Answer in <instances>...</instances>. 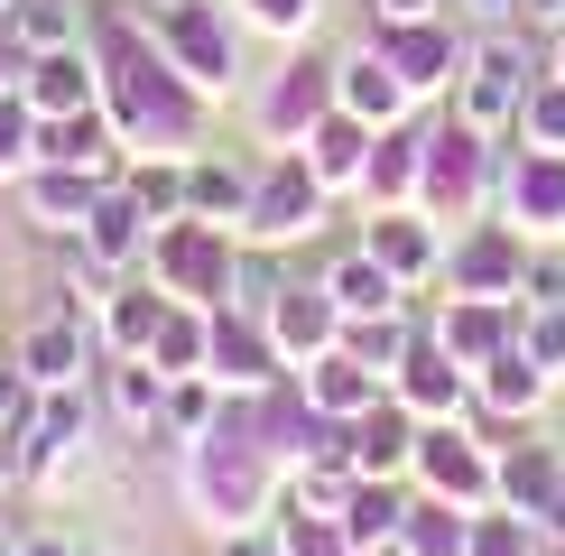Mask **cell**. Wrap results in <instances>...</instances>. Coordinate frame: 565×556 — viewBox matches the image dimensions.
Listing matches in <instances>:
<instances>
[{"label": "cell", "instance_id": "obj_37", "mask_svg": "<svg viewBox=\"0 0 565 556\" xmlns=\"http://www.w3.org/2000/svg\"><path fill=\"white\" fill-rule=\"evenodd\" d=\"M204 353H214V307H168V324H158L149 362L168 371V381H185V371H204Z\"/></svg>", "mask_w": 565, "mask_h": 556}, {"label": "cell", "instance_id": "obj_13", "mask_svg": "<svg viewBox=\"0 0 565 556\" xmlns=\"http://www.w3.org/2000/svg\"><path fill=\"white\" fill-rule=\"evenodd\" d=\"M362 250L398 278V288H427V278H445V223L417 214V204H381V214H362Z\"/></svg>", "mask_w": 565, "mask_h": 556}, {"label": "cell", "instance_id": "obj_25", "mask_svg": "<svg viewBox=\"0 0 565 556\" xmlns=\"http://www.w3.org/2000/svg\"><path fill=\"white\" fill-rule=\"evenodd\" d=\"M556 492H565V455L547 446V436H510L501 446V510H520V520L547 528Z\"/></svg>", "mask_w": 565, "mask_h": 556}, {"label": "cell", "instance_id": "obj_14", "mask_svg": "<svg viewBox=\"0 0 565 556\" xmlns=\"http://www.w3.org/2000/svg\"><path fill=\"white\" fill-rule=\"evenodd\" d=\"M371 46L398 65V84H408V93H455V75H463L455 19H381V29H371Z\"/></svg>", "mask_w": 565, "mask_h": 556}, {"label": "cell", "instance_id": "obj_29", "mask_svg": "<svg viewBox=\"0 0 565 556\" xmlns=\"http://www.w3.org/2000/svg\"><path fill=\"white\" fill-rule=\"evenodd\" d=\"M371 139H381V130H371V121H352V111L334 103V111H324L316 130H306V168H316L324 185H334V195H362V168H371Z\"/></svg>", "mask_w": 565, "mask_h": 556}, {"label": "cell", "instance_id": "obj_12", "mask_svg": "<svg viewBox=\"0 0 565 556\" xmlns=\"http://www.w3.org/2000/svg\"><path fill=\"white\" fill-rule=\"evenodd\" d=\"M334 103H343V75H334V65H324V56H288V65L260 84V130L278 139V149H306V130H316Z\"/></svg>", "mask_w": 565, "mask_h": 556}, {"label": "cell", "instance_id": "obj_40", "mask_svg": "<svg viewBox=\"0 0 565 556\" xmlns=\"http://www.w3.org/2000/svg\"><path fill=\"white\" fill-rule=\"evenodd\" d=\"M29 168H38V103L10 84L0 93V185H19Z\"/></svg>", "mask_w": 565, "mask_h": 556}, {"label": "cell", "instance_id": "obj_9", "mask_svg": "<svg viewBox=\"0 0 565 556\" xmlns=\"http://www.w3.org/2000/svg\"><path fill=\"white\" fill-rule=\"evenodd\" d=\"M529 250L537 242L510 214H473V223H455V242H445V288L455 297H520Z\"/></svg>", "mask_w": 565, "mask_h": 556}, {"label": "cell", "instance_id": "obj_51", "mask_svg": "<svg viewBox=\"0 0 565 556\" xmlns=\"http://www.w3.org/2000/svg\"><path fill=\"white\" fill-rule=\"evenodd\" d=\"M19 482H29V455H19V436L0 427V492H19Z\"/></svg>", "mask_w": 565, "mask_h": 556}, {"label": "cell", "instance_id": "obj_55", "mask_svg": "<svg viewBox=\"0 0 565 556\" xmlns=\"http://www.w3.org/2000/svg\"><path fill=\"white\" fill-rule=\"evenodd\" d=\"M547 547L565 556V492H556V510H547Z\"/></svg>", "mask_w": 565, "mask_h": 556}, {"label": "cell", "instance_id": "obj_7", "mask_svg": "<svg viewBox=\"0 0 565 556\" xmlns=\"http://www.w3.org/2000/svg\"><path fill=\"white\" fill-rule=\"evenodd\" d=\"M408 482L436 501H463V510H501V446H482L473 417H427Z\"/></svg>", "mask_w": 565, "mask_h": 556}, {"label": "cell", "instance_id": "obj_8", "mask_svg": "<svg viewBox=\"0 0 565 556\" xmlns=\"http://www.w3.org/2000/svg\"><path fill=\"white\" fill-rule=\"evenodd\" d=\"M324 204H334V185L306 168V149H278V158H260V177H250L242 242L288 250V242H306V232H324Z\"/></svg>", "mask_w": 565, "mask_h": 556}, {"label": "cell", "instance_id": "obj_45", "mask_svg": "<svg viewBox=\"0 0 565 556\" xmlns=\"http://www.w3.org/2000/svg\"><path fill=\"white\" fill-rule=\"evenodd\" d=\"M316 10H324V0H242V29H260V38H306V29H316Z\"/></svg>", "mask_w": 565, "mask_h": 556}, {"label": "cell", "instance_id": "obj_33", "mask_svg": "<svg viewBox=\"0 0 565 556\" xmlns=\"http://www.w3.org/2000/svg\"><path fill=\"white\" fill-rule=\"evenodd\" d=\"M324 288H334V307H343V324H352V316H390V307H408V288H398V278H390L381 260H371L362 242H352L343 260L324 269Z\"/></svg>", "mask_w": 565, "mask_h": 556}, {"label": "cell", "instance_id": "obj_56", "mask_svg": "<svg viewBox=\"0 0 565 556\" xmlns=\"http://www.w3.org/2000/svg\"><path fill=\"white\" fill-rule=\"evenodd\" d=\"M547 75H565V29H556V56H547Z\"/></svg>", "mask_w": 565, "mask_h": 556}, {"label": "cell", "instance_id": "obj_38", "mask_svg": "<svg viewBox=\"0 0 565 556\" xmlns=\"http://www.w3.org/2000/svg\"><path fill=\"white\" fill-rule=\"evenodd\" d=\"M10 29H19L29 56H46V46H84V38H93V10H84V0H29Z\"/></svg>", "mask_w": 565, "mask_h": 556}, {"label": "cell", "instance_id": "obj_18", "mask_svg": "<svg viewBox=\"0 0 565 556\" xmlns=\"http://www.w3.org/2000/svg\"><path fill=\"white\" fill-rule=\"evenodd\" d=\"M427 334H436L463 371H482L491 353H510V343H520V297H445V316L427 324Z\"/></svg>", "mask_w": 565, "mask_h": 556}, {"label": "cell", "instance_id": "obj_17", "mask_svg": "<svg viewBox=\"0 0 565 556\" xmlns=\"http://www.w3.org/2000/svg\"><path fill=\"white\" fill-rule=\"evenodd\" d=\"M417 427H427V417H417L408 399H390L381 408H362L343 427V455H352V473H371V482H408V463H417Z\"/></svg>", "mask_w": 565, "mask_h": 556}, {"label": "cell", "instance_id": "obj_41", "mask_svg": "<svg viewBox=\"0 0 565 556\" xmlns=\"http://www.w3.org/2000/svg\"><path fill=\"white\" fill-rule=\"evenodd\" d=\"M510 139H520V149H565V75H537V84H529Z\"/></svg>", "mask_w": 565, "mask_h": 556}, {"label": "cell", "instance_id": "obj_6", "mask_svg": "<svg viewBox=\"0 0 565 556\" xmlns=\"http://www.w3.org/2000/svg\"><path fill=\"white\" fill-rule=\"evenodd\" d=\"M482 204H501V149H491L473 121H427V185H417V214L473 223Z\"/></svg>", "mask_w": 565, "mask_h": 556}, {"label": "cell", "instance_id": "obj_59", "mask_svg": "<svg viewBox=\"0 0 565 556\" xmlns=\"http://www.w3.org/2000/svg\"><path fill=\"white\" fill-rule=\"evenodd\" d=\"M19 10H29V0H0V19H19Z\"/></svg>", "mask_w": 565, "mask_h": 556}, {"label": "cell", "instance_id": "obj_44", "mask_svg": "<svg viewBox=\"0 0 565 556\" xmlns=\"http://www.w3.org/2000/svg\"><path fill=\"white\" fill-rule=\"evenodd\" d=\"M520 343L547 381H565V307H520Z\"/></svg>", "mask_w": 565, "mask_h": 556}, {"label": "cell", "instance_id": "obj_20", "mask_svg": "<svg viewBox=\"0 0 565 556\" xmlns=\"http://www.w3.org/2000/svg\"><path fill=\"white\" fill-rule=\"evenodd\" d=\"M168 307H177V297L158 288L149 269L111 278V297H103V307H93V324H103V353H111V362H130V353L149 362V343H158V324H168Z\"/></svg>", "mask_w": 565, "mask_h": 556}, {"label": "cell", "instance_id": "obj_23", "mask_svg": "<svg viewBox=\"0 0 565 556\" xmlns=\"http://www.w3.org/2000/svg\"><path fill=\"white\" fill-rule=\"evenodd\" d=\"M19 93L38 103V121H56V111H93V103H103V65H93V38H84V46H46V56H29Z\"/></svg>", "mask_w": 565, "mask_h": 556}, {"label": "cell", "instance_id": "obj_19", "mask_svg": "<svg viewBox=\"0 0 565 556\" xmlns=\"http://www.w3.org/2000/svg\"><path fill=\"white\" fill-rule=\"evenodd\" d=\"M103 185H111V177H93V168H56V158H38V168L19 177V204H29V223H38V232L75 242V232L93 223V204H103Z\"/></svg>", "mask_w": 565, "mask_h": 556}, {"label": "cell", "instance_id": "obj_60", "mask_svg": "<svg viewBox=\"0 0 565 556\" xmlns=\"http://www.w3.org/2000/svg\"><path fill=\"white\" fill-rule=\"evenodd\" d=\"M139 10H158V0H139Z\"/></svg>", "mask_w": 565, "mask_h": 556}, {"label": "cell", "instance_id": "obj_42", "mask_svg": "<svg viewBox=\"0 0 565 556\" xmlns=\"http://www.w3.org/2000/svg\"><path fill=\"white\" fill-rule=\"evenodd\" d=\"M278 538H288V556H362L343 538V520H324V510H297L288 492H278Z\"/></svg>", "mask_w": 565, "mask_h": 556}, {"label": "cell", "instance_id": "obj_1", "mask_svg": "<svg viewBox=\"0 0 565 556\" xmlns=\"http://www.w3.org/2000/svg\"><path fill=\"white\" fill-rule=\"evenodd\" d=\"M93 65H103V111L121 121L130 139V158H195V139H204V93L168 65V46H158L149 29V10H93Z\"/></svg>", "mask_w": 565, "mask_h": 556}, {"label": "cell", "instance_id": "obj_26", "mask_svg": "<svg viewBox=\"0 0 565 556\" xmlns=\"http://www.w3.org/2000/svg\"><path fill=\"white\" fill-rule=\"evenodd\" d=\"M417 185H427V121H398L371 139V168H362V204L381 214V204H417Z\"/></svg>", "mask_w": 565, "mask_h": 556}, {"label": "cell", "instance_id": "obj_52", "mask_svg": "<svg viewBox=\"0 0 565 556\" xmlns=\"http://www.w3.org/2000/svg\"><path fill=\"white\" fill-rule=\"evenodd\" d=\"M381 19H445V0H371Z\"/></svg>", "mask_w": 565, "mask_h": 556}, {"label": "cell", "instance_id": "obj_22", "mask_svg": "<svg viewBox=\"0 0 565 556\" xmlns=\"http://www.w3.org/2000/svg\"><path fill=\"white\" fill-rule=\"evenodd\" d=\"M269 334H278V353H288V371H306V362H324L343 343V307H334V288H278L269 297Z\"/></svg>", "mask_w": 565, "mask_h": 556}, {"label": "cell", "instance_id": "obj_39", "mask_svg": "<svg viewBox=\"0 0 565 556\" xmlns=\"http://www.w3.org/2000/svg\"><path fill=\"white\" fill-rule=\"evenodd\" d=\"M121 185H130V195L139 204H149V223H177L185 214V158H130V168H121Z\"/></svg>", "mask_w": 565, "mask_h": 556}, {"label": "cell", "instance_id": "obj_35", "mask_svg": "<svg viewBox=\"0 0 565 556\" xmlns=\"http://www.w3.org/2000/svg\"><path fill=\"white\" fill-rule=\"evenodd\" d=\"M103 399H111V417H121V427L158 436V408H168V371L130 353V362H111V371H103Z\"/></svg>", "mask_w": 565, "mask_h": 556}, {"label": "cell", "instance_id": "obj_4", "mask_svg": "<svg viewBox=\"0 0 565 556\" xmlns=\"http://www.w3.org/2000/svg\"><path fill=\"white\" fill-rule=\"evenodd\" d=\"M529 84H537L529 29H473L463 38V75H455V121H473L482 139H501L510 121H520Z\"/></svg>", "mask_w": 565, "mask_h": 556}, {"label": "cell", "instance_id": "obj_54", "mask_svg": "<svg viewBox=\"0 0 565 556\" xmlns=\"http://www.w3.org/2000/svg\"><path fill=\"white\" fill-rule=\"evenodd\" d=\"M19 547H29V556H75V538H65V528H29Z\"/></svg>", "mask_w": 565, "mask_h": 556}, {"label": "cell", "instance_id": "obj_10", "mask_svg": "<svg viewBox=\"0 0 565 556\" xmlns=\"http://www.w3.org/2000/svg\"><path fill=\"white\" fill-rule=\"evenodd\" d=\"M19 455H29V482L38 492H56V482H75L84 473V455H93V389H38V417L19 427Z\"/></svg>", "mask_w": 565, "mask_h": 556}, {"label": "cell", "instance_id": "obj_58", "mask_svg": "<svg viewBox=\"0 0 565 556\" xmlns=\"http://www.w3.org/2000/svg\"><path fill=\"white\" fill-rule=\"evenodd\" d=\"M75 556H111V547H93V538H75Z\"/></svg>", "mask_w": 565, "mask_h": 556}, {"label": "cell", "instance_id": "obj_15", "mask_svg": "<svg viewBox=\"0 0 565 556\" xmlns=\"http://www.w3.org/2000/svg\"><path fill=\"white\" fill-rule=\"evenodd\" d=\"M501 214L529 242H565V149H520L501 158Z\"/></svg>", "mask_w": 565, "mask_h": 556}, {"label": "cell", "instance_id": "obj_53", "mask_svg": "<svg viewBox=\"0 0 565 556\" xmlns=\"http://www.w3.org/2000/svg\"><path fill=\"white\" fill-rule=\"evenodd\" d=\"M520 29H565V0H520Z\"/></svg>", "mask_w": 565, "mask_h": 556}, {"label": "cell", "instance_id": "obj_16", "mask_svg": "<svg viewBox=\"0 0 565 556\" xmlns=\"http://www.w3.org/2000/svg\"><path fill=\"white\" fill-rule=\"evenodd\" d=\"M204 371H214L223 389H269V381H288V353H278L269 316L214 307V353H204Z\"/></svg>", "mask_w": 565, "mask_h": 556}, {"label": "cell", "instance_id": "obj_34", "mask_svg": "<svg viewBox=\"0 0 565 556\" xmlns=\"http://www.w3.org/2000/svg\"><path fill=\"white\" fill-rule=\"evenodd\" d=\"M223 399H232V389L214 381V371H185V381H168V408H158V436H168V446L185 455V446H195V436H214Z\"/></svg>", "mask_w": 565, "mask_h": 556}, {"label": "cell", "instance_id": "obj_5", "mask_svg": "<svg viewBox=\"0 0 565 556\" xmlns=\"http://www.w3.org/2000/svg\"><path fill=\"white\" fill-rule=\"evenodd\" d=\"M149 29H158L168 65L204 93V103H232V84H242V19H232L223 0H158Z\"/></svg>", "mask_w": 565, "mask_h": 556}, {"label": "cell", "instance_id": "obj_30", "mask_svg": "<svg viewBox=\"0 0 565 556\" xmlns=\"http://www.w3.org/2000/svg\"><path fill=\"white\" fill-rule=\"evenodd\" d=\"M408 501H417V482H352V501H343V538L362 547V556H398V528H408Z\"/></svg>", "mask_w": 565, "mask_h": 556}, {"label": "cell", "instance_id": "obj_47", "mask_svg": "<svg viewBox=\"0 0 565 556\" xmlns=\"http://www.w3.org/2000/svg\"><path fill=\"white\" fill-rule=\"evenodd\" d=\"M29 417H38V381H29V371H19V362H0V427H29Z\"/></svg>", "mask_w": 565, "mask_h": 556}, {"label": "cell", "instance_id": "obj_32", "mask_svg": "<svg viewBox=\"0 0 565 556\" xmlns=\"http://www.w3.org/2000/svg\"><path fill=\"white\" fill-rule=\"evenodd\" d=\"M473 520H482V510L417 492L408 501V528H398V556H473Z\"/></svg>", "mask_w": 565, "mask_h": 556}, {"label": "cell", "instance_id": "obj_2", "mask_svg": "<svg viewBox=\"0 0 565 556\" xmlns=\"http://www.w3.org/2000/svg\"><path fill=\"white\" fill-rule=\"evenodd\" d=\"M185 501H195V520L214 528V538L278 520V455L250 436L242 399H223L214 436H195V446H185Z\"/></svg>", "mask_w": 565, "mask_h": 556}, {"label": "cell", "instance_id": "obj_3", "mask_svg": "<svg viewBox=\"0 0 565 556\" xmlns=\"http://www.w3.org/2000/svg\"><path fill=\"white\" fill-rule=\"evenodd\" d=\"M139 269H149L177 307H232V288H242V232H223L204 214H177V223L149 232V260Z\"/></svg>", "mask_w": 565, "mask_h": 556}, {"label": "cell", "instance_id": "obj_50", "mask_svg": "<svg viewBox=\"0 0 565 556\" xmlns=\"http://www.w3.org/2000/svg\"><path fill=\"white\" fill-rule=\"evenodd\" d=\"M19 75H29V46H19V29H10V19H0V93H10Z\"/></svg>", "mask_w": 565, "mask_h": 556}, {"label": "cell", "instance_id": "obj_28", "mask_svg": "<svg viewBox=\"0 0 565 556\" xmlns=\"http://www.w3.org/2000/svg\"><path fill=\"white\" fill-rule=\"evenodd\" d=\"M297 381H306V399H316L324 417H334V427H352V417H362V408H381V399H390V381H381V371H371V362H352L343 343H334V353H324V362H306Z\"/></svg>", "mask_w": 565, "mask_h": 556}, {"label": "cell", "instance_id": "obj_48", "mask_svg": "<svg viewBox=\"0 0 565 556\" xmlns=\"http://www.w3.org/2000/svg\"><path fill=\"white\" fill-rule=\"evenodd\" d=\"M445 19H473V29H520V0H445Z\"/></svg>", "mask_w": 565, "mask_h": 556}, {"label": "cell", "instance_id": "obj_21", "mask_svg": "<svg viewBox=\"0 0 565 556\" xmlns=\"http://www.w3.org/2000/svg\"><path fill=\"white\" fill-rule=\"evenodd\" d=\"M390 389H398L417 417H473V371L445 353L436 334H417V343H408V362L390 371Z\"/></svg>", "mask_w": 565, "mask_h": 556}, {"label": "cell", "instance_id": "obj_46", "mask_svg": "<svg viewBox=\"0 0 565 556\" xmlns=\"http://www.w3.org/2000/svg\"><path fill=\"white\" fill-rule=\"evenodd\" d=\"M520 307H565V250H556V242H537V250H529Z\"/></svg>", "mask_w": 565, "mask_h": 556}, {"label": "cell", "instance_id": "obj_24", "mask_svg": "<svg viewBox=\"0 0 565 556\" xmlns=\"http://www.w3.org/2000/svg\"><path fill=\"white\" fill-rule=\"evenodd\" d=\"M547 389H556V381L529 362V343H510V353H491V362L473 371V408L491 417V427H529V417L547 408Z\"/></svg>", "mask_w": 565, "mask_h": 556}, {"label": "cell", "instance_id": "obj_57", "mask_svg": "<svg viewBox=\"0 0 565 556\" xmlns=\"http://www.w3.org/2000/svg\"><path fill=\"white\" fill-rule=\"evenodd\" d=\"M0 556H29V547H19V538H10V528H0Z\"/></svg>", "mask_w": 565, "mask_h": 556}, {"label": "cell", "instance_id": "obj_11", "mask_svg": "<svg viewBox=\"0 0 565 556\" xmlns=\"http://www.w3.org/2000/svg\"><path fill=\"white\" fill-rule=\"evenodd\" d=\"M93 343H103V324H93L75 297H65V307H46L29 334L10 343V362L29 371L38 389H75V381H93Z\"/></svg>", "mask_w": 565, "mask_h": 556}, {"label": "cell", "instance_id": "obj_36", "mask_svg": "<svg viewBox=\"0 0 565 556\" xmlns=\"http://www.w3.org/2000/svg\"><path fill=\"white\" fill-rule=\"evenodd\" d=\"M417 334H427V324H408V307H390V316H352V324H343V353H352V362H371V371L390 381V371L408 362V343H417Z\"/></svg>", "mask_w": 565, "mask_h": 556}, {"label": "cell", "instance_id": "obj_27", "mask_svg": "<svg viewBox=\"0 0 565 556\" xmlns=\"http://www.w3.org/2000/svg\"><path fill=\"white\" fill-rule=\"evenodd\" d=\"M334 75H343V111H352V121H371V130H398V121L417 111V93L398 84V65L381 56V46H362V56H343Z\"/></svg>", "mask_w": 565, "mask_h": 556}, {"label": "cell", "instance_id": "obj_43", "mask_svg": "<svg viewBox=\"0 0 565 556\" xmlns=\"http://www.w3.org/2000/svg\"><path fill=\"white\" fill-rule=\"evenodd\" d=\"M473 556H556V547H547L537 520H520V510H482L473 520Z\"/></svg>", "mask_w": 565, "mask_h": 556}, {"label": "cell", "instance_id": "obj_31", "mask_svg": "<svg viewBox=\"0 0 565 556\" xmlns=\"http://www.w3.org/2000/svg\"><path fill=\"white\" fill-rule=\"evenodd\" d=\"M250 177L260 168H242V158H185V214H204V223H223V232H242L250 214Z\"/></svg>", "mask_w": 565, "mask_h": 556}, {"label": "cell", "instance_id": "obj_49", "mask_svg": "<svg viewBox=\"0 0 565 556\" xmlns=\"http://www.w3.org/2000/svg\"><path fill=\"white\" fill-rule=\"evenodd\" d=\"M223 556H288V538H278V520H260V528H232Z\"/></svg>", "mask_w": 565, "mask_h": 556}]
</instances>
